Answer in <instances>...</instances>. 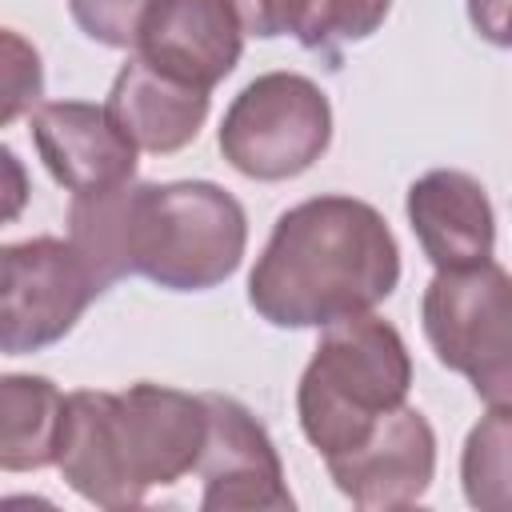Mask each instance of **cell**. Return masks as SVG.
<instances>
[{
	"instance_id": "4fadbf2b",
	"label": "cell",
	"mask_w": 512,
	"mask_h": 512,
	"mask_svg": "<svg viewBox=\"0 0 512 512\" xmlns=\"http://www.w3.org/2000/svg\"><path fill=\"white\" fill-rule=\"evenodd\" d=\"M108 112L144 152H180L192 144L208 120V92L184 84L144 56H132L108 92Z\"/></svg>"
},
{
	"instance_id": "9c48e42d",
	"label": "cell",
	"mask_w": 512,
	"mask_h": 512,
	"mask_svg": "<svg viewBox=\"0 0 512 512\" xmlns=\"http://www.w3.org/2000/svg\"><path fill=\"white\" fill-rule=\"evenodd\" d=\"M324 464L332 484L356 508H408L436 476V432L424 412L400 404L360 448L328 456Z\"/></svg>"
},
{
	"instance_id": "6da1fadb",
	"label": "cell",
	"mask_w": 512,
	"mask_h": 512,
	"mask_svg": "<svg viewBox=\"0 0 512 512\" xmlns=\"http://www.w3.org/2000/svg\"><path fill=\"white\" fill-rule=\"evenodd\" d=\"M396 280L388 220L356 196H312L276 220L248 276V304L276 328H328L372 312Z\"/></svg>"
},
{
	"instance_id": "52a82bcc",
	"label": "cell",
	"mask_w": 512,
	"mask_h": 512,
	"mask_svg": "<svg viewBox=\"0 0 512 512\" xmlns=\"http://www.w3.org/2000/svg\"><path fill=\"white\" fill-rule=\"evenodd\" d=\"M96 284L72 240L36 236L0 248V348L24 356L56 344L96 300Z\"/></svg>"
},
{
	"instance_id": "3957f363",
	"label": "cell",
	"mask_w": 512,
	"mask_h": 512,
	"mask_svg": "<svg viewBox=\"0 0 512 512\" xmlns=\"http://www.w3.org/2000/svg\"><path fill=\"white\" fill-rule=\"evenodd\" d=\"M412 384L404 336L380 316H348L324 328L300 388L296 412L308 444L328 460L360 448L396 412Z\"/></svg>"
},
{
	"instance_id": "7a4b0ae2",
	"label": "cell",
	"mask_w": 512,
	"mask_h": 512,
	"mask_svg": "<svg viewBox=\"0 0 512 512\" xmlns=\"http://www.w3.org/2000/svg\"><path fill=\"white\" fill-rule=\"evenodd\" d=\"M208 444L204 396L152 380L124 392L80 388L64 404L60 472L96 508H132L148 488L176 484L200 468Z\"/></svg>"
},
{
	"instance_id": "9a60e30c",
	"label": "cell",
	"mask_w": 512,
	"mask_h": 512,
	"mask_svg": "<svg viewBox=\"0 0 512 512\" xmlns=\"http://www.w3.org/2000/svg\"><path fill=\"white\" fill-rule=\"evenodd\" d=\"M464 496L480 512H512V412H488L460 452Z\"/></svg>"
},
{
	"instance_id": "ba28073f",
	"label": "cell",
	"mask_w": 512,
	"mask_h": 512,
	"mask_svg": "<svg viewBox=\"0 0 512 512\" xmlns=\"http://www.w3.org/2000/svg\"><path fill=\"white\" fill-rule=\"evenodd\" d=\"M208 444L200 456L204 512H288L296 500L284 484V468L268 428L232 396L204 392Z\"/></svg>"
},
{
	"instance_id": "44dd1931",
	"label": "cell",
	"mask_w": 512,
	"mask_h": 512,
	"mask_svg": "<svg viewBox=\"0 0 512 512\" xmlns=\"http://www.w3.org/2000/svg\"><path fill=\"white\" fill-rule=\"evenodd\" d=\"M4 168H8V176H12V196H8V220L20 212V200H24V180H20V164H16V156H12V148H4Z\"/></svg>"
},
{
	"instance_id": "5b68a950",
	"label": "cell",
	"mask_w": 512,
	"mask_h": 512,
	"mask_svg": "<svg viewBox=\"0 0 512 512\" xmlns=\"http://www.w3.org/2000/svg\"><path fill=\"white\" fill-rule=\"evenodd\" d=\"M420 320L436 360L460 372L488 408L512 412V276L492 260L436 272Z\"/></svg>"
},
{
	"instance_id": "ffe728a7",
	"label": "cell",
	"mask_w": 512,
	"mask_h": 512,
	"mask_svg": "<svg viewBox=\"0 0 512 512\" xmlns=\"http://www.w3.org/2000/svg\"><path fill=\"white\" fill-rule=\"evenodd\" d=\"M468 20L488 44L512 48V0H468Z\"/></svg>"
},
{
	"instance_id": "277c9868",
	"label": "cell",
	"mask_w": 512,
	"mask_h": 512,
	"mask_svg": "<svg viewBox=\"0 0 512 512\" xmlns=\"http://www.w3.org/2000/svg\"><path fill=\"white\" fill-rule=\"evenodd\" d=\"M244 244V208L220 184H128V272L168 292H204L240 268Z\"/></svg>"
},
{
	"instance_id": "ac0fdd59",
	"label": "cell",
	"mask_w": 512,
	"mask_h": 512,
	"mask_svg": "<svg viewBox=\"0 0 512 512\" xmlns=\"http://www.w3.org/2000/svg\"><path fill=\"white\" fill-rule=\"evenodd\" d=\"M44 76H40V56L32 44H24L12 28L4 32V108L0 124H12L28 104L40 100Z\"/></svg>"
},
{
	"instance_id": "d6986e66",
	"label": "cell",
	"mask_w": 512,
	"mask_h": 512,
	"mask_svg": "<svg viewBox=\"0 0 512 512\" xmlns=\"http://www.w3.org/2000/svg\"><path fill=\"white\" fill-rule=\"evenodd\" d=\"M244 24V32L260 36V40H272V36H284V32H296V20H300V8L304 0H228Z\"/></svg>"
},
{
	"instance_id": "8992f818",
	"label": "cell",
	"mask_w": 512,
	"mask_h": 512,
	"mask_svg": "<svg viewBox=\"0 0 512 512\" xmlns=\"http://www.w3.org/2000/svg\"><path fill=\"white\" fill-rule=\"evenodd\" d=\"M328 140V96L300 72L256 76L220 120V152L248 180H292L324 156Z\"/></svg>"
},
{
	"instance_id": "30bf717a",
	"label": "cell",
	"mask_w": 512,
	"mask_h": 512,
	"mask_svg": "<svg viewBox=\"0 0 512 512\" xmlns=\"http://www.w3.org/2000/svg\"><path fill=\"white\" fill-rule=\"evenodd\" d=\"M32 140L56 184L76 192H100L136 176V144L116 116L84 100H48L32 112Z\"/></svg>"
},
{
	"instance_id": "e0dca14e",
	"label": "cell",
	"mask_w": 512,
	"mask_h": 512,
	"mask_svg": "<svg viewBox=\"0 0 512 512\" xmlns=\"http://www.w3.org/2000/svg\"><path fill=\"white\" fill-rule=\"evenodd\" d=\"M152 0H68L76 28L104 48H136Z\"/></svg>"
},
{
	"instance_id": "2e32d148",
	"label": "cell",
	"mask_w": 512,
	"mask_h": 512,
	"mask_svg": "<svg viewBox=\"0 0 512 512\" xmlns=\"http://www.w3.org/2000/svg\"><path fill=\"white\" fill-rule=\"evenodd\" d=\"M388 8H392V0H304L292 36L304 48L336 60L344 44L368 40L384 24Z\"/></svg>"
},
{
	"instance_id": "5bb4252c",
	"label": "cell",
	"mask_w": 512,
	"mask_h": 512,
	"mask_svg": "<svg viewBox=\"0 0 512 512\" xmlns=\"http://www.w3.org/2000/svg\"><path fill=\"white\" fill-rule=\"evenodd\" d=\"M60 388L48 376L8 372L0 380V468L4 472H36L56 464L60 432H64Z\"/></svg>"
},
{
	"instance_id": "7c38bea8",
	"label": "cell",
	"mask_w": 512,
	"mask_h": 512,
	"mask_svg": "<svg viewBox=\"0 0 512 512\" xmlns=\"http://www.w3.org/2000/svg\"><path fill=\"white\" fill-rule=\"evenodd\" d=\"M408 224L436 264V272H456L492 260L496 220L488 192L476 176L456 168L424 172L408 188Z\"/></svg>"
},
{
	"instance_id": "8fae6325",
	"label": "cell",
	"mask_w": 512,
	"mask_h": 512,
	"mask_svg": "<svg viewBox=\"0 0 512 512\" xmlns=\"http://www.w3.org/2000/svg\"><path fill=\"white\" fill-rule=\"evenodd\" d=\"M240 48L244 24L228 0H152L136 36V56L204 92L236 68Z\"/></svg>"
}]
</instances>
